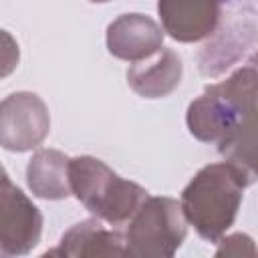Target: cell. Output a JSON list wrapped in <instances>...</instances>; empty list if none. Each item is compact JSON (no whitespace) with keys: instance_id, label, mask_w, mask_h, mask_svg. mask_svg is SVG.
<instances>
[{"instance_id":"cell-3","label":"cell","mask_w":258,"mask_h":258,"mask_svg":"<svg viewBox=\"0 0 258 258\" xmlns=\"http://www.w3.org/2000/svg\"><path fill=\"white\" fill-rule=\"evenodd\" d=\"M71 194L99 220L121 226L149 196L145 187L123 179L107 163L91 155L69 159Z\"/></svg>"},{"instance_id":"cell-10","label":"cell","mask_w":258,"mask_h":258,"mask_svg":"<svg viewBox=\"0 0 258 258\" xmlns=\"http://www.w3.org/2000/svg\"><path fill=\"white\" fill-rule=\"evenodd\" d=\"M67 258H95V256H125V238L115 230H107L99 220L89 218L71 226L58 246L48 250L46 256Z\"/></svg>"},{"instance_id":"cell-1","label":"cell","mask_w":258,"mask_h":258,"mask_svg":"<svg viewBox=\"0 0 258 258\" xmlns=\"http://www.w3.org/2000/svg\"><path fill=\"white\" fill-rule=\"evenodd\" d=\"M256 64L250 60L226 81L208 85L187 107V129L218 145L226 161L256 177Z\"/></svg>"},{"instance_id":"cell-2","label":"cell","mask_w":258,"mask_h":258,"mask_svg":"<svg viewBox=\"0 0 258 258\" xmlns=\"http://www.w3.org/2000/svg\"><path fill=\"white\" fill-rule=\"evenodd\" d=\"M256 177L230 161L202 167L181 191V212L187 224L208 242H218L234 224L244 189Z\"/></svg>"},{"instance_id":"cell-15","label":"cell","mask_w":258,"mask_h":258,"mask_svg":"<svg viewBox=\"0 0 258 258\" xmlns=\"http://www.w3.org/2000/svg\"><path fill=\"white\" fill-rule=\"evenodd\" d=\"M0 169H2V165H0Z\"/></svg>"},{"instance_id":"cell-13","label":"cell","mask_w":258,"mask_h":258,"mask_svg":"<svg viewBox=\"0 0 258 258\" xmlns=\"http://www.w3.org/2000/svg\"><path fill=\"white\" fill-rule=\"evenodd\" d=\"M220 248L216 250L218 256L222 254H232V256H240V254H254V244L252 238L246 234H232L224 240H220Z\"/></svg>"},{"instance_id":"cell-14","label":"cell","mask_w":258,"mask_h":258,"mask_svg":"<svg viewBox=\"0 0 258 258\" xmlns=\"http://www.w3.org/2000/svg\"><path fill=\"white\" fill-rule=\"evenodd\" d=\"M222 2H224V4H238V6H242V0H222ZM246 2L252 4L254 0H246Z\"/></svg>"},{"instance_id":"cell-7","label":"cell","mask_w":258,"mask_h":258,"mask_svg":"<svg viewBox=\"0 0 258 258\" xmlns=\"http://www.w3.org/2000/svg\"><path fill=\"white\" fill-rule=\"evenodd\" d=\"M222 0H157L161 28L177 42H198L218 30Z\"/></svg>"},{"instance_id":"cell-6","label":"cell","mask_w":258,"mask_h":258,"mask_svg":"<svg viewBox=\"0 0 258 258\" xmlns=\"http://www.w3.org/2000/svg\"><path fill=\"white\" fill-rule=\"evenodd\" d=\"M50 131L46 103L30 91H18L0 101V145L8 151H30Z\"/></svg>"},{"instance_id":"cell-8","label":"cell","mask_w":258,"mask_h":258,"mask_svg":"<svg viewBox=\"0 0 258 258\" xmlns=\"http://www.w3.org/2000/svg\"><path fill=\"white\" fill-rule=\"evenodd\" d=\"M163 28L151 16L121 14L107 26V48L121 60L139 62L163 46Z\"/></svg>"},{"instance_id":"cell-11","label":"cell","mask_w":258,"mask_h":258,"mask_svg":"<svg viewBox=\"0 0 258 258\" xmlns=\"http://www.w3.org/2000/svg\"><path fill=\"white\" fill-rule=\"evenodd\" d=\"M30 191L42 200H64L71 196L69 157L58 149H38L26 167Z\"/></svg>"},{"instance_id":"cell-9","label":"cell","mask_w":258,"mask_h":258,"mask_svg":"<svg viewBox=\"0 0 258 258\" xmlns=\"http://www.w3.org/2000/svg\"><path fill=\"white\" fill-rule=\"evenodd\" d=\"M183 64L171 48H159L151 56L133 62L127 71L129 87L145 99H161L173 93L181 83Z\"/></svg>"},{"instance_id":"cell-5","label":"cell","mask_w":258,"mask_h":258,"mask_svg":"<svg viewBox=\"0 0 258 258\" xmlns=\"http://www.w3.org/2000/svg\"><path fill=\"white\" fill-rule=\"evenodd\" d=\"M42 234V214L0 169V258L24 256Z\"/></svg>"},{"instance_id":"cell-12","label":"cell","mask_w":258,"mask_h":258,"mask_svg":"<svg viewBox=\"0 0 258 258\" xmlns=\"http://www.w3.org/2000/svg\"><path fill=\"white\" fill-rule=\"evenodd\" d=\"M20 62V48L16 38L0 28V79L12 75Z\"/></svg>"},{"instance_id":"cell-4","label":"cell","mask_w":258,"mask_h":258,"mask_svg":"<svg viewBox=\"0 0 258 258\" xmlns=\"http://www.w3.org/2000/svg\"><path fill=\"white\" fill-rule=\"evenodd\" d=\"M127 222L125 256L133 258H169L187 234L179 202L165 196H147Z\"/></svg>"}]
</instances>
